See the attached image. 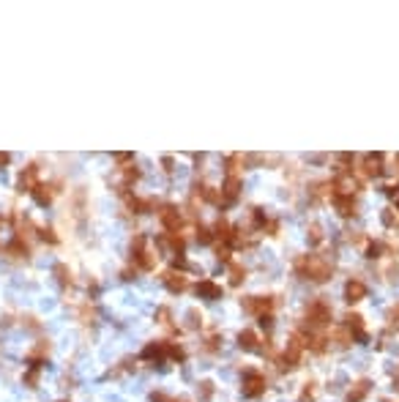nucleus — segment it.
<instances>
[{"instance_id":"1","label":"nucleus","mask_w":399,"mask_h":402,"mask_svg":"<svg viewBox=\"0 0 399 402\" xmlns=\"http://www.w3.org/2000/svg\"><path fill=\"white\" fill-rule=\"evenodd\" d=\"M295 271L301 274L304 279L326 282L328 276H331V266H328V260H323V257H317V255H307L295 263Z\"/></svg>"},{"instance_id":"2","label":"nucleus","mask_w":399,"mask_h":402,"mask_svg":"<svg viewBox=\"0 0 399 402\" xmlns=\"http://www.w3.org/2000/svg\"><path fill=\"white\" fill-rule=\"evenodd\" d=\"M241 388H244V397L254 399V397H260V394L265 391V378L260 372H254V369H249V372L244 375V386Z\"/></svg>"},{"instance_id":"3","label":"nucleus","mask_w":399,"mask_h":402,"mask_svg":"<svg viewBox=\"0 0 399 402\" xmlns=\"http://www.w3.org/2000/svg\"><path fill=\"white\" fill-rule=\"evenodd\" d=\"M159 219H161V224H164L167 233H178L180 224H183V219H180V211L172 208V205H164V208L159 211Z\"/></svg>"},{"instance_id":"4","label":"nucleus","mask_w":399,"mask_h":402,"mask_svg":"<svg viewBox=\"0 0 399 402\" xmlns=\"http://www.w3.org/2000/svg\"><path fill=\"white\" fill-rule=\"evenodd\" d=\"M331 320V309H328L323 301H315V304L307 309V323L309 326H323V323H328Z\"/></svg>"},{"instance_id":"5","label":"nucleus","mask_w":399,"mask_h":402,"mask_svg":"<svg viewBox=\"0 0 399 402\" xmlns=\"http://www.w3.org/2000/svg\"><path fill=\"white\" fill-rule=\"evenodd\" d=\"M17 186H20V192H33L36 186H39V165H28V167H25L20 173Z\"/></svg>"},{"instance_id":"6","label":"nucleus","mask_w":399,"mask_h":402,"mask_svg":"<svg viewBox=\"0 0 399 402\" xmlns=\"http://www.w3.org/2000/svg\"><path fill=\"white\" fill-rule=\"evenodd\" d=\"M334 194H342V197H353V192L358 189V181L353 178V173H342L339 178L334 181Z\"/></svg>"},{"instance_id":"7","label":"nucleus","mask_w":399,"mask_h":402,"mask_svg":"<svg viewBox=\"0 0 399 402\" xmlns=\"http://www.w3.org/2000/svg\"><path fill=\"white\" fill-rule=\"evenodd\" d=\"M364 296H366V285L361 279H350L345 285V298L350 301V304H353V301H361Z\"/></svg>"},{"instance_id":"8","label":"nucleus","mask_w":399,"mask_h":402,"mask_svg":"<svg viewBox=\"0 0 399 402\" xmlns=\"http://www.w3.org/2000/svg\"><path fill=\"white\" fill-rule=\"evenodd\" d=\"M380 173H383V156H380V153H369V156L364 159V175L377 178Z\"/></svg>"},{"instance_id":"9","label":"nucleus","mask_w":399,"mask_h":402,"mask_svg":"<svg viewBox=\"0 0 399 402\" xmlns=\"http://www.w3.org/2000/svg\"><path fill=\"white\" fill-rule=\"evenodd\" d=\"M161 279H164V285L170 287L172 293H180V290H186V276L180 274V271H167L164 276H161Z\"/></svg>"},{"instance_id":"10","label":"nucleus","mask_w":399,"mask_h":402,"mask_svg":"<svg viewBox=\"0 0 399 402\" xmlns=\"http://www.w3.org/2000/svg\"><path fill=\"white\" fill-rule=\"evenodd\" d=\"M197 296L216 301V298H222V287H219V285H214V282H208V279H203V282L197 285Z\"/></svg>"},{"instance_id":"11","label":"nucleus","mask_w":399,"mask_h":402,"mask_svg":"<svg viewBox=\"0 0 399 402\" xmlns=\"http://www.w3.org/2000/svg\"><path fill=\"white\" fill-rule=\"evenodd\" d=\"M30 194H33V200L39 205H49V203H52V197H55V189H52V186H47V184H39Z\"/></svg>"},{"instance_id":"12","label":"nucleus","mask_w":399,"mask_h":402,"mask_svg":"<svg viewBox=\"0 0 399 402\" xmlns=\"http://www.w3.org/2000/svg\"><path fill=\"white\" fill-rule=\"evenodd\" d=\"M331 197H334V205H336V211H339L342 216H353L355 213L353 197H342V194H331Z\"/></svg>"},{"instance_id":"13","label":"nucleus","mask_w":399,"mask_h":402,"mask_svg":"<svg viewBox=\"0 0 399 402\" xmlns=\"http://www.w3.org/2000/svg\"><path fill=\"white\" fill-rule=\"evenodd\" d=\"M366 394H369V380H361V383H355V388L347 394V402H361Z\"/></svg>"},{"instance_id":"14","label":"nucleus","mask_w":399,"mask_h":402,"mask_svg":"<svg viewBox=\"0 0 399 402\" xmlns=\"http://www.w3.org/2000/svg\"><path fill=\"white\" fill-rule=\"evenodd\" d=\"M238 345L244 350H257V334H254V331H241V334H238Z\"/></svg>"},{"instance_id":"15","label":"nucleus","mask_w":399,"mask_h":402,"mask_svg":"<svg viewBox=\"0 0 399 402\" xmlns=\"http://www.w3.org/2000/svg\"><path fill=\"white\" fill-rule=\"evenodd\" d=\"M246 309L249 312H268L271 309V298H252V301H246Z\"/></svg>"},{"instance_id":"16","label":"nucleus","mask_w":399,"mask_h":402,"mask_svg":"<svg viewBox=\"0 0 399 402\" xmlns=\"http://www.w3.org/2000/svg\"><path fill=\"white\" fill-rule=\"evenodd\" d=\"M126 203H129V208H134V213H145L148 208H151V203H148V200L132 197V194H129V197H126Z\"/></svg>"},{"instance_id":"17","label":"nucleus","mask_w":399,"mask_h":402,"mask_svg":"<svg viewBox=\"0 0 399 402\" xmlns=\"http://www.w3.org/2000/svg\"><path fill=\"white\" fill-rule=\"evenodd\" d=\"M55 274H58L60 285H71V271H68L63 263H58V266H55Z\"/></svg>"},{"instance_id":"18","label":"nucleus","mask_w":399,"mask_h":402,"mask_svg":"<svg viewBox=\"0 0 399 402\" xmlns=\"http://www.w3.org/2000/svg\"><path fill=\"white\" fill-rule=\"evenodd\" d=\"M320 241H323V235H320V224H312V227H309V244H312V247H317Z\"/></svg>"},{"instance_id":"19","label":"nucleus","mask_w":399,"mask_h":402,"mask_svg":"<svg viewBox=\"0 0 399 402\" xmlns=\"http://www.w3.org/2000/svg\"><path fill=\"white\" fill-rule=\"evenodd\" d=\"M197 241H200V244H211V241H214L211 230H208V227H197Z\"/></svg>"},{"instance_id":"20","label":"nucleus","mask_w":399,"mask_h":402,"mask_svg":"<svg viewBox=\"0 0 399 402\" xmlns=\"http://www.w3.org/2000/svg\"><path fill=\"white\" fill-rule=\"evenodd\" d=\"M39 235L44 238V241H49V244H55V241H58V238L52 235V230H49V227H41V230H39Z\"/></svg>"},{"instance_id":"21","label":"nucleus","mask_w":399,"mask_h":402,"mask_svg":"<svg viewBox=\"0 0 399 402\" xmlns=\"http://www.w3.org/2000/svg\"><path fill=\"white\" fill-rule=\"evenodd\" d=\"M380 249H383L380 244H372V247L366 249V257H380Z\"/></svg>"},{"instance_id":"22","label":"nucleus","mask_w":399,"mask_h":402,"mask_svg":"<svg viewBox=\"0 0 399 402\" xmlns=\"http://www.w3.org/2000/svg\"><path fill=\"white\" fill-rule=\"evenodd\" d=\"M383 222L388 224V227L394 224V213H391V208H385V211H383Z\"/></svg>"},{"instance_id":"23","label":"nucleus","mask_w":399,"mask_h":402,"mask_svg":"<svg viewBox=\"0 0 399 402\" xmlns=\"http://www.w3.org/2000/svg\"><path fill=\"white\" fill-rule=\"evenodd\" d=\"M230 271H233V282L238 285V282H241V274H244V271H241L238 266H230Z\"/></svg>"},{"instance_id":"24","label":"nucleus","mask_w":399,"mask_h":402,"mask_svg":"<svg viewBox=\"0 0 399 402\" xmlns=\"http://www.w3.org/2000/svg\"><path fill=\"white\" fill-rule=\"evenodd\" d=\"M391 326H394V329H399V309L391 312Z\"/></svg>"},{"instance_id":"25","label":"nucleus","mask_w":399,"mask_h":402,"mask_svg":"<svg viewBox=\"0 0 399 402\" xmlns=\"http://www.w3.org/2000/svg\"><path fill=\"white\" fill-rule=\"evenodd\" d=\"M9 162H11V156H9V153H0V167H6Z\"/></svg>"},{"instance_id":"26","label":"nucleus","mask_w":399,"mask_h":402,"mask_svg":"<svg viewBox=\"0 0 399 402\" xmlns=\"http://www.w3.org/2000/svg\"><path fill=\"white\" fill-rule=\"evenodd\" d=\"M161 165H164V170H172V159H170V156H164V159H161Z\"/></svg>"},{"instance_id":"27","label":"nucleus","mask_w":399,"mask_h":402,"mask_svg":"<svg viewBox=\"0 0 399 402\" xmlns=\"http://www.w3.org/2000/svg\"><path fill=\"white\" fill-rule=\"evenodd\" d=\"M60 402H66V399H60Z\"/></svg>"},{"instance_id":"28","label":"nucleus","mask_w":399,"mask_h":402,"mask_svg":"<svg viewBox=\"0 0 399 402\" xmlns=\"http://www.w3.org/2000/svg\"><path fill=\"white\" fill-rule=\"evenodd\" d=\"M396 205H399V200H396Z\"/></svg>"}]
</instances>
